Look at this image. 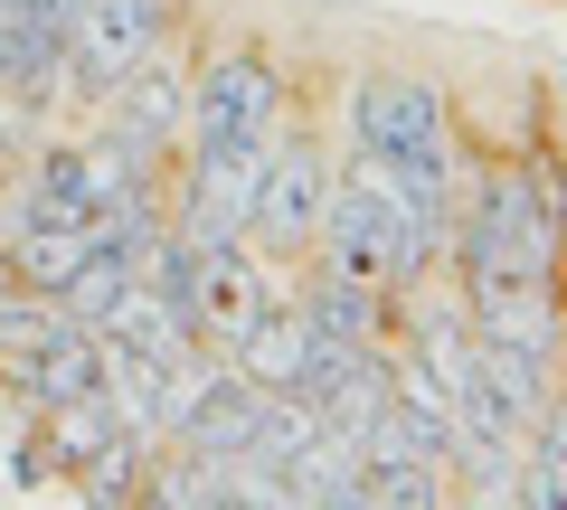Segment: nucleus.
<instances>
[{
    "mask_svg": "<svg viewBox=\"0 0 567 510\" xmlns=\"http://www.w3.org/2000/svg\"><path fill=\"white\" fill-rule=\"evenodd\" d=\"M284 85H293V66H284V48L265 39V29H237V39L199 48V58H189V133H181V152L265 143L275 114H284Z\"/></svg>",
    "mask_w": 567,
    "mask_h": 510,
    "instance_id": "nucleus-3",
    "label": "nucleus"
},
{
    "mask_svg": "<svg viewBox=\"0 0 567 510\" xmlns=\"http://www.w3.org/2000/svg\"><path fill=\"white\" fill-rule=\"evenodd\" d=\"M341 143L369 152L435 227H454L464 189V95L425 66H350L341 76Z\"/></svg>",
    "mask_w": 567,
    "mask_h": 510,
    "instance_id": "nucleus-1",
    "label": "nucleus"
},
{
    "mask_svg": "<svg viewBox=\"0 0 567 510\" xmlns=\"http://www.w3.org/2000/svg\"><path fill=\"white\" fill-rule=\"evenodd\" d=\"M312 256L369 274V284H388V293L406 303L416 284H435V274H445L454 227H435L379 162H369V152L341 143V170H331V199H322V237H312Z\"/></svg>",
    "mask_w": 567,
    "mask_h": 510,
    "instance_id": "nucleus-2",
    "label": "nucleus"
},
{
    "mask_svg": "<svg viewBox=\"0 0 567 510\" xmlns=\"http://www.w3.org/2000/svg\"><path fill=\"white\" fill-rule=\"evenodd\" d=\"M171 29H181V0H85L76 29H66V95L95 104L104 85H123Z\"/></svg>",
    "mask_w": 567,
    "mask_h": 510,
    "instance_id": "nucleus-4",
    "label": "nucleus"
},
{
    "mask_svg": "<svg viewBox=\"0 0 567 510\" xmlns=\"http://www.w3.org/2000/svg\"><path fill=\"white\" fill-rule=\"evenodd\" d=\"M293 303L312 312L322 341H350V350L398 341V293L369 284V274H350V266H331V256H303V266H293Z\"/></svg>",
    "mask_w": 567,
    "mask_h": 510,
    "instance_id": "nucleus-7",
    "label": "nucleus"
},
{
    "mask_svg": "<svg viewBox=\"0 0 567 510\" xmlns=\"http://www.w3.org/2000/svg\"><path fill=\"white\" fill-rule=\"evenodd\" d=\"M227 360H237L265 397H293V378H303V360H312V312L293 303V284H284L275 303H265L256 322H246V341L227 350Z\"/></svg>",
    "mask_w": 567,
    "mask_h": 510,
    "instance_id": "nucleus-8",
    "label": "nucleus"
},
{
    "mask_svg": "<svg viewBox=\"0 0 567 510\" xmlns=\"http://www.w3.org/2000/svg\"><path fill=\"white\" fill-rule=\"evenodd\" d=\"M275 293H284V274L265 266V256H256L246 237H237V246H208L199 266H189V284H181L189 341H199V350H218V360H227V350L246 341V322H256V312L275 303Z\"/></svg>",
    "mask_w": 567,
    "mask_h": 510,
    "instance_id": "nucleus-5",
    "label": "nucleus"
},
{
    "mask_svg": "<svg viewBox=\"0 0 567 510\" xmlns=\"http://www.w3.org/2000/svg\"><path fill=\"white\" fill-rule=\"evenodd\" d=\"M360 491H369V510H454V472L435 454H406V445H369Z\"/></svg>",
    "mask_w": 567,
    "mask_h": 510,
    "instance_id": "nucleus-9",
    "label": "nucleus"
},
{
    "mask_svg": "<svg viewBox=\"0 0 567 510\" xmlns=\"http://www.w3.org/2000/svg\"><path fill=\"white\" fill-rule=\"evenodd\" d=\"M265 407H275V397H265V388L246 378L237 360H218V350H208L162 445H181V454H218V464H237V454H246V445L265 435Z\"/></svg>",
    "mask_w": 567,
    "mask_h": 510,
    "instance_id": "nucleus-6",
    "label": "nucleus"
}]
</instances>
